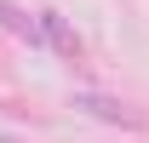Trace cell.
Returning <instances> with one entry per match:
<instances>
[{
    "label": "cell",
    "mask_w": 149,
    "mask_h": 143,
    "mask_svg": "<svg viewBox=\"0 0 149 143\" xmlns=\"http://www.w3.org/2000/svg\"><path fill=\"white\" fill-rule=\"evenodd\" d=\"M0 29H12V35H23L29 46H40V40H46V23H40V17H29V12H17L12 0H0Z\"/></svg>",
    "instance_id": "cell-2"
},
{
    "label": "cell",
    "mask_w": 149,
    "mask_h": 143,
    "mask_svg": "<svg viewBox=\"0 0 149 143\" xmlns=\"http://www.w3.org/2000/svg\"><path fill=\"white\" fill-rule=\"evenodd\" d=\"M40 23H46V40H52L57 52H63V57H69V63H74V57H80V40L69 35V23L57 17V12H40Z\"/></svg>",
    "instance_id": "cell-3"
},
{
    "label": "cell",
    "mask_w": 149,
    "mask_h": 143,
    "mask_svg": "<svg viewBox=\"0 0 149 143\" xmlns=\"http://www.w3.org/2000/svg\"><path fill=\"white\" fill-rule=\"evenodd\" d=\"M0 143H17V137H0Z\"/></svg>",
    "instance_id": "cell-4"
},
{
    "label": "cell",
    "mask_w": 149,
    "mask_h": 143,
    "mask_svg": "<svg viewBox=\"0 0 149 143\" xmlns=\"http://www.w3.org/2000/svg\"><path fill=\"white\" fill-rule=\"evenodd\" d=\"M74 109H86V115H97V120H109V126H138V115L126 103L103 97V92H74Z\"/></svg>",
    "instance_id": "cell-1"
}]
</instances>
